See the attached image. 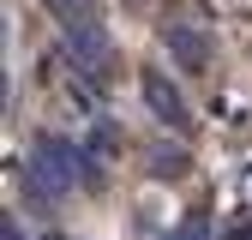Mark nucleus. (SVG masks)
<instances>
[{"instance_id": "6", "label": "nucleus", "mask_w": 252, "mask_h": 240, "mask_svg": "<svg viewBox=\"0 0 252 240\" xmlns=\"http://www.w3.org/2000/svg\"><path fill=\"white\" fill-rule=\"evenodd\" d=\"M150 174H162V180L186 174V150H156V156H150Z\"/></svg>"}, {"instance_id": "8", "label": "nucleus", "mask_w": 252, "mask_h": 240, "mask_svg": "<svg viewBox=\"0 0 252 240\" xmlns=\"http://www.w3.org/2000/svg\"><path fill=\"white\" fill-rule=\"evenodd\" d=\"M0 240H24V228H18L12 216H0Z\"/></svg>"}, {"instance_id": "7", "label": "nucleus", "mask_w": 252, "mask_h": 240, "mask_svg": "<svg viewBox=\"0 0 252 240\" xmlns=\"http://www.w3.org/2000/svg\"><path fill=\"white\" fill-rule=\"evenodd\" d=\"M168 240H210V228H204V222H180Z\"/></svg>"}, {"instance_id": "5", "label": "nucleus", "mask_w": 252, "mask_h": 240, "mask_svg": "<svg viewBox=\"0 0 252 240\" xmlns=\"http://www.w3.org/2000/svg\"><path fill=\"white\" fill-rule=\"evenodd\" d=\"M60 24H96V0H42Z\"/></svg>"}, {"instance_id": "2", "label": "nucleus", "mask_w": 252, "mask_h": 240, "mask_svg": "<svg viewBox=\"0 0 252 240\" xmlns=\"http://www.w3.org/2000/svg\"><path fill=\"white\" fill-rule=\"evenodd\" d=\"M54 54L66 60L78 78H108V66H114V48H108V30L102 24H60Z\"/></svg>"}, {"instance_id": "9", "label": "nucleus", "mask_w": 252, "mask_h": 240, "mask_svg": "<svg viewBox=\"0 0 252 240\" xmlns=\"http://www.w3.org/2000/svg\"><path fill=\"white\" fill-rule=\"evenodd\" d=\"M48 240H78V234H48Z\"/></svg>"}, {"instance_id": "1", "label": "nucleus", "mask_w": 252, "mask_h": 240, "mask_svg": "<svg viewBox=\"0 0 252 240\" xmlns=\"http://www.w3.org/2000/svg\"><path fill=\"white\" fill-rule=\"evenodd\" d=\"M96 180V162H84L78 156V144H66V138H30V156H24V186H30V198H66V192H78V186H90Z\"/></svg>"}, {"instance_id": "3", "label": "nucleus", "mask_w": 252, "mask_h": 240, "mask_svg": "<svg viewBox=\"0 0 252 240\" xmlns=\"http://www.w3.org/2000/svg\"><path fill=\"white\" fill-rule=\"evenodd\" d=\"M162 48H168V60H174L180 72H204L210 66V36L192 18H168L162 24Z\"/></svg>"}, {"instance_id": "4", "label": "nucleus", "mask_w": 252, "mask_h": 240, "mask_svg": "<svg viewBox=\"0 0 252 240\" xmlns=\"http://www.w3.org/2000/svg\"><path fill=\"white\" fill-rule=\"evenodd\" d=\"M138 90H144V108H150L156 120H162L168 132H186V126H192V108L180 102V90H174V84H168L162 72H150V66H144V78H138Z\"/></svg>"}]
</instances>
